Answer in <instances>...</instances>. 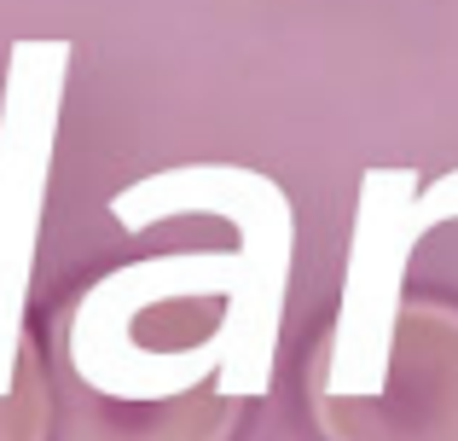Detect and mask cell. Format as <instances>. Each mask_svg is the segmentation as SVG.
Returning <instances> with one entry per match:
<instances>
[{
  "mask_svg": "<svg viewBox=\"0 0 458 441\" xmlns=\"http://www.w3.org/2000/svg\"><path fill=\"white\" fill-rule=\"evenodd\" d=\"M70 41H18L0 93V389H12L23 360V308H30L35 250H41L47 181L58 151Z\"/></svg>",
  "mask_w": 458,
  "mask_h": 441,
  "instance_id": "obj_1",
  "label": "cell"
},
{
  "mask_svg": "<svg viewBox=\"0 0 458 441\" xmlns=\"http://www.w3.org/2000/svg\"><path fill=\"white\" fill-rule=\"evenodd\" d=\"M418 174L412 169H371L360 186V216H354V250H348V279H343V308L336 326L319 337L308 360V384H325L336 395H371L389 372V343H394V314L406 291V261L418 250Z\"/></svg>",
  "mask_w": 458,
  "mask_h": 441,
  "instance_id": "obj_2",
  "label": "cell"
},
{
  "mask_svg": "<svg viewBox=\"0 0 458 441\" xmlns=\"http://www.w3.org/2000/svg\"><path fill=\"white\" fill-rule=\"evenodd\" d=\"M308 412L325 441H458V308L406 296L383 384L371 395L308 384Z\"/></svg>",
  "mask_w": 458,
  "mask_h": 441,
  "instance_id": "obj_3",
  "label": "cell"
},
{
  "mask_svg": "<svg viewBox=\"0 0 458 441\" xmlns=\"http://www.w3.org/2000/svg\"><path fill=\"white\" fill-rule=\"evenodd\" d=\"M244 401L215 384L168 401H116L76 372H53V441H233Z\"/></svg>",
  "mask_w": 458,
  "mask_h": 441,
  "instance_id": "obj_4",
  "label": "cell"
},
{
  "mask_svg": "<svg viewBox=\"0 0 458 441\" xmlns=\"http://www.w3.org/2000/svg\"><path fill=\"white\" fill-rule=\"evenodd\" d=\"M0 441H53V366L41 343H23L12 389H0Z\"/></svg>",
  "mask_w": 458,
  "mask_h": 441,
  "instance_id": "obj_5",
  "label": "cell"
},
{
  "mask_svg": "<svg viewBox=\"0 0 458 441\" xmlns=\"http://www.w3.org/2000/svg\"><path fill=\"white\" fill-rule=\"evenodd\" d=\"M441 221H458V169L441 174V181H429L424 192H418V204H412L418 233H429V226H441Z\"/></svg>",
  "mask_w": 458,
  "mask_h": 441,
  "instance_id": "obj_6",
  "label": "cell"
}]
</instances>
